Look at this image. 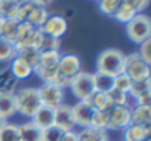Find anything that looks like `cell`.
Wrapping results in <instances>:
<instances>
[{"mask_svg":"<svg viewBox=\"0 0 151 141\" xmlns=\"http://www.w3.org/2000/svg\"><path fill=\"white\" fill-rule=\"evenodd\" d=\"M53 125L62 129L64 132L67 131H74L76 122L73 116V107L70 104H61L55 108V117H53Z\"/></svg>","mask_w":151,"mask_h":141,"instance_id":"12","label":"cell"},{"mask_svg":"<svg viewBox=\"0 0 151 141\" xmlns=\"http://www.w3.org/2000/svg\"><path fill=\"white\" fill-rule=\"evenodd\" d=\"M42 39H43V33L40 31V28H36L30 25L28 22H21L18 28V36L14 45H15V49H19L24 46H34L39 49Z\"/></svg>","mask_w":151,"mask_h":141,"instance_id":"8","label":"cell"},{"mask_svg":"<svg viewBox=\"0 0 151 141\" xmlns=\"http://www.w3.org/2000/svg\"><path fill=\"white\" fill-rule=\"evenodd\" d=\"M39 89V95H40V101L42 106H47L52 108H56L58 106L64 104V89L53 85V83H43Z\"/></svg>","mask_w":151,"mask_h":141,"instance_id":"10","label":"cell"},{"mask_svg":"<svg viewBox=\"0 0 151 141\" xmlns=\"http://www.w3.org/2000/svg\"><path fill=\"white\" fill-rule=\"evenodd\" d=\"M108 95H110L113 106H129V95L127 94L117 91V89H111L108 92Z\"/></svg>","mask_w":151,"mask_h":141,"instance_id":"37","label":"cell"},{"mask_svg":"<svg viewBox=\"0 0 151 141\" xmlns=\"http://www.w3.org/2000/svg\"><path fill=\"white\" fill-rule=\"evenodd\" d=\"M122 3L132 8L136 14H144V11L150 5V0H122Z\"/></svg>","mask_w":151,"mask_h":141,"instance_id":"38","label":"cell"},{"mask_svg":"<svg viewBox=\"0 0 151 141\" xmlns=\"http://www.w3.org/2000/svg\"><path fill=\"white\" fill-rule=\"evenodd\" d=\"M132 123L135 125H151V106H135L130 107Z\"/></svg>","mask_w":151,"mask_h":141,"instance_id":"20","label":"cell"},{"mask_svg":"<svg viewBox=\"0 0 151 141\" xmlns=\"http://www.w3.org/2000/svg\"><path fill=\"white\" fill-rule=\"evenodd\" d=\"M18 5L9 2V0H0V18L3 20H17Z\"/></svg>","mask_w":151,"mask_h":141,"instance_id":"31","label":"cell"},{"mask_svg":"<svg viewBox=\"0 0 151 141\" xmlns=\"http://www.w3.org/2000/svg\"><path fill=\"white\" fill-rule=\"evenodd\" d=\"M132 123L130 106H114L108 111V123L107 129L111 131H123Z\"/></svg>","mask_w":151,"mask_h":141,"instance_id":"9","label":"cell"},{"mask_svg":"<svg viewBox=\"0 0 151 141\" xmlns=\"http://www.w3.org/2000/svg\"><path fill=\"white\" fill-rule=\"evenodd\" d=\"M124 52L117 48H107L104 49L96 58V72L102 74H108L116 77L117 74L123 73V62H124Z\"/></svg>","mask_w":151,"mask_h":141,"instance_id":"2","label":"cell"},{"mask_svg":"<svg viewBox=\"0 0 151 141\" xmlns=\"http://www.w3.org/2000/svg\"><path fill=\"white\" fill-rule=\"evenodd\" d=\"M135 15H136V12H135L132 8H129L127 5H123V3H122L120 9H119V11L116 12V15H114V20L119 21V22H122V24H127Z\"/></svg>","mask_w":151,"mask_h":141,"instance_id":"34","label":"cell"},{"mask_svg":"<svg viewBox=\"0 0 151 141\" xmlns=\"http://www.w3.org/2000/svg\"><path fill=\"white\" fill-rule=\"evenodd\" d=\"M82 72V61L76 54H64L58 62V73L53 79V85L65 89L70 86L74 76Z\"/></svg>","mask_w":151,"mask_h":141,"instance_id":"1","label":"cell"},{"mask_svg":"<svg viewBox=\"0 0 151 141\" xmlns=\"http://www.w3.org/2000/svg\"><path fill=\"white\" fill-rule=\"evenodd\" d=\"M21 129V141H42V129L36 126L31 120L19 125Z\"/></svg>","mask_w":151,"mask_h":141,"instance_id":"21","label":"cell"},{"mask_svg":"<svg viewBox=\"0 0 151 141\" xmlns=\"http://www.w3.org/2000/svg\"><path fill=\"white\" fill-rule=\"evenodd\" d=\"M107 123H108V111H99V110H95V108H93L89 128L105 129V131H107Z\"/></svg>","mask_w":151,"mask_h":141,"instance_id":"32","label":"cell"},{"mask_svg":"<svg viewBox=\"0 0 151 141\" xmlns=\"http://www.w3.org/2000/svg\"><path fill=\"white\" fill-rule=\"evenodd\" d=\"M9 2H12V3H15V5H22V3H25V2H28V0H9Z\"/></svg>","mask_w":151,"mask_h":141,"instance_id":"44","label":"cell"},{"mask_svg":"<svg viewBox=\"0 0 151 141\" xmlns=\"http://www.w3.org/2000/svg\"><path fill=\"white\" fill-rule=\"evenodd\" d=\"M18 80L14 77L9 68H5L0 72V94L3 92H15Z\"/></svg>","mask_w":151,"mask_h":141,"instance_id":"24","label":"cell"},{"mask_svg":"<svg viewBox=\"0 0 151 141\" xmlns=\"http://www.w3.org/2000/svg\"><path fill=\"white\" fill-rule=\"evenodd\" d=\"M47 18H49V12H47V9L34 5L33 9H31V12L28 14L25 22H28L30 25H33V27H36V28H42V25L46 22Z\"/></svg>","mask_w":151,"mask_h":141,"instance_id":"22","label":"cell"},{"mask_svg":"<svg viewBox=\"0 0 151 141\" xmlns=\"http://www.w3.org/2000/svg\"><path fill=\"white\" fill-rule=\"evenodd\" d=\"M123 73L127 74L132 82H144L151 79V65L147 64L138 52H132L129 55H124Z\"/></svg>","mask_w":151,"mask_h":141,"instance_id":"5","label":"cell"},{"mask_svg":"<svg viewBox=\"0 0 151 141\" xmlns=\"http://www.w3.org/2000/svg\"><path fill=\"white\" fill-rule=\"evenodd\" d=\"M120 6H122V0H98L99 11L104 15L111 17V18H114V15L120 9Z\"/></svg>","mask_w":151,"mask_h":141,"instance_id":"29","label":"cell"},{"mask_svg":"<svg viewBox=\"0 0 151 141\" xmlns=\"http://www.w3.org/2000/svg\"><path fill=\"white\" fill-rule=\"evenodd\" d=\"M53 117H55V108L47 107V106H42L36 111V114L31 117V122L36 126H39L42 131H45V129L53 126Z\"/></svg>","mask_w":151,"mask_h":141,"instance_id":"16","label":"cell"},{"mask_svg":"<svg viewBox=\"0 0 151 141\" xmlns=\"http://www.w3.org/2000/svg\"><path fill=\"white\" fill-rule=\"evenodd\" d=\"M61 141H77V132L74 131H67L62 134Z\"/></svg>","mask_w":151,"mask_h":141,"instance_id":"41","label":"cell"},{"mask_svg":"<svg viewBox=\"0 0 151 141\" xmlns=\"http://www.w3.org/2000/svg\"><path fill=\"white\" fill-rule=\"evenodd\" d=\"M17 110V98L15 92H3L0 94V117L8 120L9 117L15 116Z\"/></svg>","mask_w":151,"mask_h":141,"instance_id":"17","label":"cell"},{"mask_svg":"<svg viewBox=\"0 0 151 141\" xmlns=\"http://www.w3.org/2000/svg\"><path fill=\"white\" fill-rule=\"evenodd\" d=\"M67 30H68V21L61 15H49V18L40 28L43 34L55 39H61L67 33Z\"/></svg>","mask_w":151,"mask_h":141,"instance_id":"11","label":"cell"},{"mask_svg":"<svg viewBox=\"0 0 151 141\" xmlns=\"http://www.w3.org/2000/svg\"><path fill=\"white\" fill-rule=\"evenodd\" d=\"M6 122H8V120H5L3 117H0V129H2V128H3V125H5Z\"/></svg>","mask_w":151,"mask_h":141,"instance_id":"45","label":"cell"},{"mask_svg":"<svg viewBox=\"0 0 151 141\" xmlns=\"http://www.w3.org/2000/svg\"><path fill=\"white\" fill-rule=\"evenodd\" d=\"M151 135V125H135L130 123L126 129H123L124 141H145Z\"/></svg>","mask_w":151,"mask_h":141,"instance_id":"14","label":"cell"},{"mask_svg":"<svg viewBox=\"0 0 151 141\" xmlns=\"http://www.w3.org/2000/svg\"><path fill=\"white\" fill-rule=\"evenodd\" d=\"M62 134H64V131L53 125L42 132V141H61Z\"/></svg>","mask_w":151,"mask_h":141,"instance_id":"36","label":"cell"},{"mask_svg":"<svg viewBox=\"0 0 151 141\" xmlns=\"http://www.w3.org/2000/svg\"><path fill=\"white\" fill-rule=\"evenodd\" d=\"M145 141H151V140H150V138H148V140H145Z\"/></svg>","mask_w":151,"mask_h":141,"instance_id":"46","label":"cell"},{"mask_svg":"<svg viewBox=\"0 0 151 141\" xmlns=\"http://www.w3.org/2000/svg\"><path fill=\"white\" fill-rule=\"evenodd\" d=\"M136 106H151V92L144 94L136 100Z\"/></svg>","mask_w":151,"mask_h":141,"instance_id":"40","label":"cell"},{"mask_svg":"<svg viewBox=\"0 0 151 141\" xmlns=\"http://www.w3.org/2000/svg\"><path fill=\"white\" fill-rule=\"evenodd\" d=\"M17 56L22 58L24 61H27L34 68L37 65L39 59H40V51L34 46H24V48L17 49Z\"/></svg>","mask_w":151,"mask_h":141,"instance_id":"26","label":"cell"},{"mask_svg":"<svg viewBox=\"0 0 151 141\" xmlns=\"http://www.w3.org/2000/svg\"><path fill=\"white\" fill-rule=\"evenodd\" d=\"M147 92H151V79L144 80V82H133L127 95L132 97V98L136 101L139 97H142V95L147 94Z\"/></svg>","mask_w":151,"mask_h":141,"instance_id":"30","label":"cell"},{"mask_svg":"<svg viewBox=\"0 0 151 141\" xmlns=\"http://www.w3.org/2000/svg\"><path fill=\"white\" fill-rule=\"evenodd\" d=\"M150 48H151V37L147 39V40H144V42L139 45L138 54H139V56H141L147 64L151 65V52H150Z\"/></svg>","mask_w":151,"mask_h":141,"instance_id":"39","label":"cell"},{"mask_svg":"<svg viewBox=\"0 0 151 141\" xmlns=\"http://www.w3.org/2000/svg\"><path fill=\"white\" fill-rule=\"evenodd\" d=\"M5 24H6V20H3V18H0V37H2V33H3Z\"/></svg>","mask_w":151,"mask_h":141,"instance_id":"43","label":"cell"},{"mask_svg":"<svg viewBox=\"0 0 151 141\" xmlns=\"http://www.w3.org/2000/svg\"><path fill=\"white\" fill-rule=\"evenodd\" d=\"M96 2H98V0H96Z\"/></svg>","mask_w":151,"mask_h":141,"instance_id":"47","label":"cell"},{"mask_svg":"<svg viewBox=\"0 0 151 141\" xmlns=\"http://www.w3.org/2000/svg\"><path fill=\"white\" fill-rule=\"evenodd\" d=\"M93 83H95V91L96 92H105L108 94L111 89H114V77L108 74H102L95 72L93 73Z\"/></svg>","mask_w":151,"mask_h":141,"instance_id":"23","label":"cell"},{"mask_svg":"<svg viewBox=\"0 0 151 141\" xmlns=\"http://www.w3.org/2000/svg\"><path fill=\"white\" fill-rule=\"evenodd\" d=\"M15 98H17V110L24 117L31 119L36 114V111L42 107L37 88H22L21 91L15 92Z\"/></svg>","mask_w":151,"mask_h":141,"instance_id":"4","label":"cell"},{"mask_svg":"<svg viewBox=\"0 0 151 141\" xmlns=\"http://www.w3.org/2000/svg\"><path fill=\"white\" fill-rule=\"evenodd\" d=\"M17 56L15 45L0 39V62H11Z\"/></svg>","mask_w":151,"mask_h":141,"instance_id":"28","label":"cell"},{"mask_svg":"<svg viewBox=\"0 0 151 141\" xmlns=\"http://www.w3.org/2000/svg\"><path fill=\"white\" fill-rule=\"evenodd\" d=\"M83 103H86L88 106H91L92 108L99 110V111H110L114 107L108 94H105V92H96V91L93 94H91L89 97H86L83 100Z\"/></svg>","mask_w":151,"mask_h":141,"instance_id":"15","label":"cell"},{"mask_svg":"<svg viewBox=\"0 0 151 141\" xmlns=\"http://www.w3.org/2000/svg\"><path fill=\"white\" fill-rule=\"evenodd\" d=\"M39 51L40 52L42 51H61V39H55V37L43 34V39H42Z\"/></svg>","mask_w":151,"mask_h":141,"instance_id":"35","label":"cell"},{"mask_svg":"<svg viewBox=\"0 0 151 141\" xmlns=\"http://www.w3.org/2000/svg\"><path fill=\"white\" fill-rule=\"evenodd\" d=\"M132 83H133L132 79H130L127 74H124V73H120V74H117V76L114 77V89L122 91V92H124V94H129Z\"/></svg>","mask_w":151,"mask_h":141,"instance_id":"33","label":"cell"},{"mask_svg":"<svg viewBox=\"0 0 151 141\" xmlns=\"http://www.w3.org/2000/svg\"><path fill=\"white\" fill-rule=\"evenodd\" d=\"M61 51H42L37 65L33 68V73L43 82L52 83L58 73V62L61 58Z\"/></svg>","mask_w":151,"mask_h":141,"instance_id":"3","label":"cell"},{"mask_svg":"<svg viewBox=\"0 0 151 141\" xmlns=\"http://www.w3.org/2000/svg\"><path fill=\"white\" fill-rule=\"evenodd\" d=\"M126 36L135 45H141L144 40L150 39L151 37V20H150V17L147 14H136L126 24Z\"/></svg>","mask_w":151,"mask_h":141,"instance_id":"6","label":"cell"},{"mask_svg":"<svg viewBox=\"0 0 151 141\" xmlns=\"http://www.w3.org/2000/svg\"><path fill=\"white\" fill-rule=\"evenodd\" d=\"M70 91L79 101H83L86 97L95 92V83H93V73L89 72H82L74 76V79L70 83Z\"/></svg>","mask_w":151,"mask_h":141,"instance_id":"7","label":"cell"},{"mask_svg":"<svg viewBox=\"0 0 151 141\" xmlns=\"http://www.w3.org/2000/svg\"><path fill=\"white\" fill-rule=\"evenodd\" d=\"M9 70H11V73L14 74V77H15L17 80L28 79V77L33 74V67H31L27 61H24L22 58H19V56H15V58L11 61Z\"/></svg>","mask_w":151,"mask_h":141,"instance_id":"18","label":"cell"},{"mask_svg":"<svg viewBox=\"0 0 151 141\" xmlns=\"http://www.w3.org/2000/svg\"><path fill=\"white\" fill-rule=\"evenodd\" d=\"M77 141H110V135L105 129L83 128L77 132Z\"/></svg>","mask_w":151,"mask_h":141,"instance_id":"19","label":"cell"},{"mask_svg":"<svg viewBox=\"0 0 151 141\" xmlns=\"http://www.w3.org/2000/svg\"><path fill=\"white\" fill-rule=\"evenodd\" d=\"M30 2L36 6H40V8H47L53 0H30Z\"/></svg>","mask_w":151,"mask_h":141,"instance_id":"42","label":"cell"},{"mask_svg":"<svg viewBox=\"0 0 151 141\" xmlns=\"http://www.w3.org/2000/svg\"><path fill=\"white\" fill-rule=\"evenodd\" d=\"M73 107V116H74V122L76 126H82V128H89L91 125V117L93 113V108L91 106H88L83 101H77Z\"/></svg>","mask_w":151,"mask_h":141,"instance_id":"13","label":"cell"},{"mask_svg":"<svg viewBox=\"0 0 151 141\" xmlns=\"http://www.w3.org/2000/svg\"><path fill=\"white\" fill-rule=\"evenodd\" d=\"M0 141H21V129L17 123L6 122L0 129Z\"/></svg>","mask_w":151,"mask_h":141,"instance_id":"25","label":"cell"},{"mask_svg":"<svg viewBox=\"0 0 151 141\" xmlns=\"http://www.w3.org/2000/svg\"><path fill=\"white\" fill-rule=\"evenodd\" d=\"M19 21L18 20H6L3 33H2V39L11 43H15V39L18 36V28H19Z\"/></svg>","mask_w":151,"mask_h":141,"instance_id":"27","label":"cell"}]
</instances>
